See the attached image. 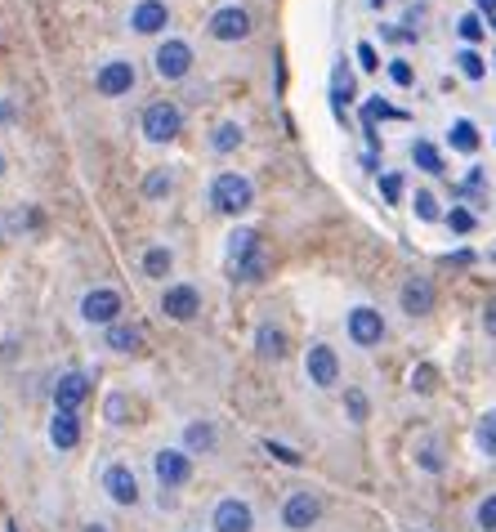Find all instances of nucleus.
I'll list each match as a JSON object with an SVG mask.
<instances>
[{
    "mask_svg": "<svg viewBox=\"0 0 496 532\" xmlns=\"http://www.w3.org/2000/svg\"><path fill=\"white\" fill-rule=\"evenodd\" d=\"M211 36L215 41H247L250 36V14L242 5H224L211 14Z\"/></svg>",
    "mask_w": 496,
    "mask_h": 532,
    "instance_id": "obj_10",
    "label": "nucleus"
},
{
    "mask_svg": "<svg viewBox=\"0 0 496 532\" xmlns=\"http://www.w3.org/2000/svg\"><path fill=\"white\" fill-rule=\"evenodd\" d=\"M416 215L429 224V220H438V202H434V193H416Z\"/></svg>",
    "mask_w": 496,
    "mask_h": 532,
    "instance_id": "obj_37",
    "label": "nucleus"
},
{
    "mask_svg": "<svg viewBox=\"0 0 496 532\" xmlns=\"http://www.w3.org/2000/svg\"><path fill=\"white\" fill-rule=\"evenodd\" d=\"M250 202H255V188H250L247 175H233V170L215 175V184H211V206L215 211L242 215V211H250Z\"/></svg>",
    "mask_w": 496,
    "mask_h": 532,
    "instance_id": "obj_1",
    "label": "nucleus"
},
{
    "mask_svg": "<svg viewBox=\"0 0 496 532\" xmlns=\"http://www.w3.org/2000/svg\"><path fill=\"white\" fill-rule=\"evenodd\" d=\"M447 143H452L456 152H474V148H479V131H474V122H452Z\"/></svg>",
    "mask_w": 496,
    "mask_h": 532,
    "instance_id": "obj_24",
    "label": "nucleus"
},
{
    "mask_svg": "<svg viewBox=\"0 0 496 532\" xmlns=\"http://www.w3.org/2000/svg\"><path fill=\"white\" fill-rule=\"evenodd\" d=\"M104 488H108V497H113L117 506H134V501H139V479H134L130 465H113V470L104 474Z\"/></svg>",
    "mask_w": 496,
    "mask_h": 532,
    "instance_id": "obj_14",
    "label": "nucleus"
},
{
    "mask_svg": "<svg viewBox=\"0 0 496 532\" xmlns=\"http://www.w3.org/2000/svg\"><path fill=\"white\" fill-rule=\"evenodd\" d=\"M139 345H143V331H139V327H122V322L108 327V349H117V354H134Z\"/></svg>",
    "mask_w": 496,
    "mask_h": 532,
    "instance_id": "obj_20",
    "label": "nucleus"
},
{
    "mask_svg": "<svg viewBox=\"0 0 496 532\" xmlns=\"http://www.w3.org/2000/svg\"><path fill=\"white\" fill-rule=\"evenodd\" d=\"M50 438H54V447H77V443H81V420H77V411H54Z\"/></svg>",
    "mask_w": 496,
    "mask_h": 532,
    "instance_id": "obj_17",
    "label": "nucleus"
},
{
    "mask_svg": "<svg viewBox=\"0 0 496 532\" xmlns=\"http://www.w3.org/2000/svg\"><path fill=\"white\" fill-rule=\"evenodd\" d=\"M420 465H425V470H443V456H438V447H425V452H420Z\"/></svg>",
    "mask_w": 496,
    "mask_h": 532,
    "instance_id": "obj_43",
    "label": "nucleus"
},
{
    "mask_svg": "<svg viewBox=\"0 0 496 532\" xmlns=\"http://www.w3.org/2000/svg\"><path fill=\"white\" fill-rule=\"evenodd\" d=\"M474 519H479V528H483V532H496V492H492V497H483V501H479Z\"/></svg>",
    "mask_w": 496,
    "mask_h": 532,
    "instance_id": "obj_34",
    "label": "nucleus"
},
{
    "mask_svg": "<svg viewBox=\"0 0 496 532\" xmlns=\"http://www.w3.org/2000/svg\"><path fill=\"white\" fill-rule=\"evenodd\" d=\"M474 438H479V447H483V456H492V461H496V411H488V416L479 420V429H474Z\"/></svg>",
    "mask_w": 496,
    "mask_h": 532,
    "instance_id": "obj_28",
    "label": "nucleus"
},
{
    "mask_svg": "<svg viewBox=\"0 0 496 532\" xmlns=\"http://www.w3.org/2000/svg\"><path fill=\"white\" fill-rule=\"evenodd\" d=\"M143 193H148V197H166V193H170V175H166V170H152V175L143 179Z\"/></svg>",
    "mask_w": 496,
    "mask_h": 532,
    "instance_id": "obj_35",
    "label": "nucleus"
},
{
    "mask_svg": "<svg viewBox=\"0 0 496 532\" xmlns=\"http://www.w3.org/2000/svg\"><path fill=\"white\" fill-rule=\"evenodd\" d=\"M179 126H184V113H179L175 104H166V99L143 113V134H148L152 143H170V139L179 134Z\"/></svg>",
    "mask_w": 496,
    "mask_h": 532,
    "instance_id": "obj_2",
    "label": "nucleus"
},
{
    "mask_svg": "<svg viewBox=\"0 0 496 532\" xmlns=\"http://www.w3.org/2000/svg\"><path fill=\"white\" fill-rule=\"evenodd\" d=\"M479 9H488V14H492V9H496V0H479Z\"/></svg>",
    "mask_w": 496,
    "mask_h": 532,
    "instance_id": "obj_45",
    "label": "nucleus"
},
{
    "mask_svg": "<svg viewBox=\"0 0 496 532\" xmlns=\"http://www.w3.org/2000/svg\"><path fill=\"white\" fill-rule=\"evenodd\" d=\"M108 420H117V425L125 420V399H122V394H113V399H108Z\"/></svg>",
    "mask_w": 496,
    "mask_h": 532,
    "instance_id": "obj_42",
    "label": "nucleus"
},
{
    "mask_svg": "<svg viewBox=\"0 0 496 532\" xmlns=\"http://www.w3.org/2000/svg\"><path fill=\"white\" fill-rule=\"evenodd\" d=\"M322 519V501L313 492H291L286 506H282V524L291 532H309L313 524Z\"/></svg>",
    "mask_w": 496,
    "mask_h": 532,
    "instance_id": "obj_3",
    "label": "nucleus"
},
{
    "mask_svg": "<svg viewBox=\"0 0 496 532\" xmlns=\"http://www.w3.org/2000/svg\"><path fill=\"white\" fill-rule=\"evenodd\" d=\"M166 23H170V14H166L161 0H139L134 14H130V27H134L139 36H152V32H161Z\"/></svg>",
    "mask_w": 496,
    "mask_h": 532,
    "instance_id": "obj_16",
    "label": "nucleus"
},
{
    "mask_svg": "<svg viewBox=\"0 0 496 532\" xmlns=\"http://www.w3.org/2000/svg\"><path fill=\"white\" fill-rule=\"evenodd\" d=\"M170 265H175V256H170L166 247H152V251L143 256V273H148V277H166Z\"/></svg>",
    "mask_w": 496,
    "mask_h": 532,
    "instance_id": "obj_27",
    "label": "nucleus"
},
{
    "mask_svg": "<svg viewBox=\"0 0 496 532\" xmlns=\"http://www.w3.org/2000/svg\"><path fill=\"white\" fill-rule=\"evenodd\" d=\"M447 224H452V233H474V215H470V211H461V206L447 215Z\"/></svg>",
    "mask_w": 496,
    "mask_h": 532,
    "instance_id": "obj_39",
    "label": "nucleus"
},
{
    "mask_svg": "<svg viewBox=\"0 0 496 532\" xmlns=\"http://www.w3.org/2000/svg\"><path fill=\"white\" fill-rule=\"evenodd\" d=\"M86 532H108V528H104V524H90V528H86Z\"/></svg>",
    "mask_w": 496,
    "mask_h": 532,
    "instance_id": "obj_46",
    "label": "nucleus"
},
{
    "mask_svg": "<svg viewBox=\"0 0 496 532\" xmlns=\"http://www.w3.org/2000/svg\"><path fill=\"white\" fill-rule=\"evenodd\" d=\"M161 313L175 318V322H193V318L202 313V295H197V286H188V282L166 286V295H161Z\"/></svg>",
    "mask_w": 496,
    "mask_h": 532,
    "instance_id": "obj_5",
    "label": "nucleus"
},
{
    "mask_svg": "<svg viewBox=\"0 0 496 532\" xmlns=\"http://www.w3.org/2000/svg\"><path fill=\"white\" fill-rule=\"evenodd\" d=\"M456 68H461V77H470V81H483V72H488L474 50H461V54H456Z\"/></svg>",
    "mask_w": 496,
    "mask_h": 532,
    "instance_id": "obj_29",
    "label": "nucleus"
},
{
    "mask_svg": "<svg viewBox=\"0 0 496 532\" xmlns=\"http://www.w3.org/2000/svg\"><path fill=\"white\" fill-rule=\"evenodd\" d=\"M211 148H215V152H233V148H242V126H238V122L215 126V134H211Z\"/></svg>",
    "mask_w": 496,
    "mask_h": 532,
    "instance_id": "obj_26",
    "label": "nucleus"
},
{
    "mask_svg": "<svg viewBox=\"0 0 496 532\" xmlns=\"http://www.w3.org/2000/svg\"><path fill=\"white\" fill-rule=\"evenodd\" d=\"M184 443H188L193 452H211V447H215V425H211V420H197V425H188Z\"/></svg>",
    "mask_w": 496,
    "mask_h": 532,
    "instance_id": "obj_25",
    "label": "nucleus"
},
{
    "mask_svg": "<svg viewBox=\"0 0 496 532\" xmlns=\"http://www.w3.org/2000/svg\"><path fill=\"white\" fill-rule=\"evenodd\" d=\"M117 313H122V295H117V291H108V286H95V291L81 300V318H86V322L117 327Z\"/></svg>",
    "mask_w": 496,
    "mask_h": 532,
    "instance_id": "obj_9",
    "label": "nucleus"
},
{
    "mask_svg": "<svg viewBox=\"0 0 496 532\" xmlns=\"http://www.w3.org/2000/svg\"><path fill=\"white\" fill-rule=\"evenodd\" d=\"M492 32H496V18H492Z\"/></svg>",
    "mask_w": 496,
    "mask_h": 532,
    "instance_id": "obj_48",
    "label": "nucleus"
},
{
    "mask_svg": "<svg viewBox=\"0 0 496 532\" xmlns=\"http://www.w3.org/2000/svg\"><path fill=\"white\" fill-rule=\"evenodd\" d=\"M483 327H488V336H496V295L483 304Z\"/></svg>",
    "mask_w": 496,
    "mask_h": 532,
    "instance_id": "obj_44",
    "label": "nucleus"
},
{
    "mask_svg": "<svg viewBox=\"0 0 496 532\" xmlns=\"http://www.w3.org/2000/svg\"><path fill=\"white\" fill-rule=\"evenodd\" d=\"M259 251V233L255 229H238L233 238H229V265H238V260H247Z\"/></svg>",
    "mask_w": 496,
    "mask_h": 532,
    "instance_id": "obj_19",
    "label": "nucleus"
},
{
    "mask_svg": "<svg viewBox=\"0 0 496 532\" xmlns=\"http://www.w3.org/2000/svg\"><path fill=\"white\" fill-rule=\"evenodd\" d=\"M152 470H157L161 488H179V483H188V474H193V456L179 452V447H161V452L152 456Z\"/></svg>",
    "mask_w": 496,
    "mask_h": 532,
    "instance_id": "obj_7",
    "label": "nucleus"
},
{
    "mask_svg": "<svg viewBox=\"0 0 496 532\" xmlns=\"http://www.w3.org/2000/svg\"><path fill=\"white\" fill-rule=\"evenodd\" d=\"M411 390H416V394H434V390H438V372H434L429 363H420V367L411 372Z\"/></svg>",
    "mask_w": 496,
    "mask_h": 532,
    "instance_id": "obj_30",
    "label": "nucleus"
},
{
    "mask_svg": "<svg viewBox=\"0 0 496 532\" xmlns=\"http://www.w3.org/2000/svg\"><path fill=\"white\" fill-rule=\"evenodd\" d=\"M358 63H363V72H375V68H380V59H375V50L367 45V41L358 45Z\"/></svg>",
    "mask_w": 496,
    "mask_h": 532,
    "instance_id": "obj_41",
    "label": "nucleus"
},
{
    "mask_svg": "<svg viewBox=\"0 0 496 532\" xmlns=\"http://www.w3.org/2000/svg\"><path fill=\"white\" fill-rule=\"evenodd\" d=\"M233 268V277L238 282H259L264 273H268V256L264 251H255V256H247V260H238V265H229Z\"/></svg>",
    "mask_w": 496,
    "mask_h": 532,
    "instance_id": "obj_22",
    "label": "nucleus"
},
{
    "mask_svg": "<svg viewBox=\"0 0 496 532\" xmlns=\"http://www.w3.org/2000/svg\"><path fill=\"white\" fill-rule=\"evenodd\" d=\"M380 193H384V202H398L402 197V175H380Z\"/></svg>",
    "mask_w": 496,
    "mask_h": 532,
    "instance_id": "obj_38",
    "label": "nucleus"
},
{
    "mask_svg": "<svg viewBox=\"0 0 496 532\" xmlns=\"http://www.w3.org/2000/svg\"><path fill=\"white\" fill-rule=\"evenodd\" d=\"M304 372H309V381H313L318 390H331V385L340 381V358H336V349H331V345H309Z\"/></svg>",
    "mask_w": 496,
    "mask_h": 532,
    "instance_id": "obj_6",
    "label": "nucleus"
},
{
    "mask_svg": "<svg viewBox=\"0 0 496 532\" xmlns=\"http://www.w3.org/2000/svg\"><path fill=\"white\" fill-rule=\"evenodd\" d=\"M255 349H259L264 358H286V331L259 327V331H255Z\"/></svg>",
    "mask_w": 496,
    "mask_h": 532,
    "instance_id": "obj_18",
    "label": "nucleus"
},
{
    "mask_svg": "<svg viewBox=\"0 0 496 532\" xmlns=\"http://www.w3.org/2000/svg\"><path fill=\"white\" fill-rule=\"evenodd\" d=\"M264 452H268V456H277L282 465H300V461H304L295 447H286V443H273V438H264Z\"/></svg>",
    "mask_w": 496,
    "mask_h": 532,
    "instance_id": "obj_33",
    "label": "nucleus"
},
{
    "mask_svg": "<svg viewBox=\"0 0 496 532\" xmlns=\"http://www.w3.org/2000/svg\"><path fill=\"white\" fill-rule=\"evenodd\" d=\"M152 63H157V77H161V81H184L188 68H193V50H188L184 41H166Z\"/></svg>",
    "mask_w": 496,
    "mask_h": 532,
    "instance_id": "obj_8",
    "label": "nucleus"
},
{
    "mask_svg": "<svg viewBox=\"0 0 496 532\" xmlns=\"http://www.w3.org/2000/svg\"><path fill=\"white\" fill-rule=\"evenodd\" d=\"M375 5H380V0H375Z\"/></svg>",
    "mask_w": 496,
    "mask_h": 532,
    "instance_id": "obj_49",
    "label": "nucleus"
},
{
    "mask_svg": "<svg viewBox=\"0 0 496 532\" xmlns=\"http://www.w3.org/2000/svg\"><path fill=\"white\" fill-rule=\"evenodd\" d=\"M492 63H496V59H492Z\"/></svg>",
    "mask_w": 496,
    "mask_h": 532,
    "instance_id": "obj_50",
    "label": "nucleus"
},
{
    "mask_svg": "<svg viewBox=\"0 0 496 532\" xmlns=\"http://www.w3.org/2000/svg\"><path fill=\"white\" fill-rule=\"evenodd\" d=\"M456 32H461V41H470V45H474V41L483 36V23H479V14H465V18L456 23Z\"/></svg>",
    "mask_w": 496,
    "mask_h": 532,
    "instance_id": "obj_36",
    "label": "nucleus"
},
{
    "mask_svg": "<svg viewBox=\"0 0 496 532\" xmlns=\"http://www.w3.org/2000/svg\"><path fill=\"white\" fill-rule=\"evenodd\" d=\"M389 77H393V86H411V68H407L402 59H393V63H389Z\"/></svg>",
    "mask_w": 496,
    "mask_h": 532,
    "instance_id": "obj_40",
    "label": "nucleus"
},
{
    "mask_svg": "<svg viewBox=\"0 0 496 532\" xmlns=\"http://www.w3.org/2000/svg\"><path fill=\"white\" fill-rule=\"evenodd\" d=\"M411 161H416L425 175H443V157H438V148H434V143H425V139H416V143H411Z\"/></svg>",
    "mask_w": 496,
    "mask_h": 532,
    "instance_id": "obj_21",
    "label": "nucleus"
},
{
    "mask_svg": "<svg viewBox=\"0 0 496 532\" xmlns=\"http://www.w3.org/2000/svg\"><path fill=\"white\" fill-rule=\"evenodd\" d=\"M363 122H367V131H372L375 122H407V113H398V108H393V104H384V99H380V95H375L372 104H367V108H363Z\"/></svg>",
    "mask_w": 496,
    "mask_h": 532,
    "instance_id": "obj_23",
    "label": "nucleus"
},
{
    "mask_svg": "<svg viewBox=\"0 0 496 532\" xmlns=\"http://www.w3.org/2000/svg\"><path fill=\"white\" fill-rule=\"evenodd\" d=\"M86 399H90V381H86L81 372L59 376V385H54V402H59V411H77Z\"/></svg>",
    "mask_w": 496,
    "mask_h": 532,
    "instance_id": "obj_15",
    "label": "nucleus"
},
{
    "mask_svg": "<svg viewBox=\"0 0 496 532\" xmlns=\"http://www.w3.org/2000/svg\"><path fill=\"white\" fill-rule=\"evenodd\" d=\"M349 340L363 345V349L380 345V340H384V318H380L375 309H367V304H358V309L349 313Z\"/></svg>",
    "mask_w": 496,
    "mask_h": 532,
    "instance_id": "obj_11",
    "label": "nucleus"
},
{
    "mask_svg": "<svg viewBox=\"0 0 496 532\" xmlns=\"http://www.w3.org/2000/svg\"><path fill=\"white\" fill-rule=\"evenodd\" d=\"M0 175H5V157H0Z\"/></svg>",
    "mask_w": 496,
    "mask_h": 532,
    "instance_id": "obj_47",
    "label": "nucleus"
},
{
    "mask_svg": "<svg viewBox=\"0 0 496 532\" xmlns=\"http://www.w3.org/2000/svg\"><path fill=\"white\" fill-rule=\"evenodd\" d=\"M99 95H108V99H117V95H130V86H134V68L125 63V59H113V63H104L99 68Z\"/></svg>",
    "mask_w": 496,
    "mask_h": 532,
    "instance_id": "obj_13",
    "label": "nucleus"
},
{
    "mask_svg": "<svg viewBox=\"0 0 496 532\" xmlns=\"http://www.w3.org/2000/svg\"><path fill=\"white\" fill-rule=\"evenodd\" d=\"M211 524H215V532H250V528H255V515H250L247 501H238V497H224V501L215 506Z\"/></svg>",
    "mask_w": 496,
    "mask_h": 532,
    "instance_id": "obj_12",
    "label": "nucleus"
},
{
    "mask_svg": "<svg viewBox=\"0 0 496 532\" xmlns=\"http://www.w3.org/2000/svg\"><path fill=\"white\" fill-rule=\"evenodd\" d=\"M331 99H336V113H345V104L354 99V86H349V72H345V68H336V90H331Z\"/></svg>",
    "mask_w": 496,
    "mask_h": 532,
    "instance_id": "obj_32",
    "label": "nucleus"
},
{
    "mask_svg": "<svg viewBox=\"0 0 496 532\" xmlns=\"http://www.w3.org/2000/svg\"><path fill=\"white\" fill-rule=\"evenodd\" d=\"M345 407H349V420H354V425H363L367 411H372V402H367L363 390H349V394H345Z\"/></svg>",
    "mask_w": 496,
    "mask_h": 532,
    "instance_id": "obj_31",
    "label": "nucleus"
},
{
    "mask_svg": "<svg viewBox=\"0 0 496 532\" xmlns=\"http://www.w3.org/2000/svg\"><path fill=\"white\" fill-rule=\"evenodd\" d=\"M434 300H438V291H434L429 277H407L402 291H398V304H402L407 318H425V313H434Z\"/></svg>",
    "mask_w": 496,
    "mask_h": 532,
    "instance_id": "obj_4",
    "label": "nucleus"
}]
</instances>
